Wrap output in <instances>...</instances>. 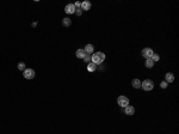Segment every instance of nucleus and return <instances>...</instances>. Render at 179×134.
<instances>
[{"instance_id": "15", "label": "nucleus", "mask_w": 179, "mask_h": 134, "mask_svg": "<svg viewBox=\"0 0 179 134\" xmlns=\"http://www.w3.org/2000/svg\"><path fill=\"white\" fill-rule=\"evenodd\" d=\"M146 67H147V68H153L154 67V62L151 59H146Z\"/></svg>"}, {"instance_id": "6", "label": "nucleus", "mask_w": 179, "mask_h": 134, "mask_svg": "<svg viewBox=\"0 0 179 134\" xmlns=\"http://www.w3.org/2000/svg\"><path fill=\"white\" fill-rule=\"evenodd\" d=\"M153 54L154 53H153V50H152L151 48H143V50H142V56L143 57H146V59H151Z\"/></svg>"}, {"instance_id": "1", "label": "nucleus", "mask_w": 179, "mask_h": 134, "mask_svg": "<svg viewBox=\"0 0 179 134\" xmlns=\"http://www.w3.org/2000/svg\"><path fill=\"white\" fill-rule=\"evenodd\" d=\"M105 60V54L102 53V51H97V53H93V55L91 56V62L96 63V65H99L103 61Z\"/></svg>"}, {"instance_id": "14", "label": "nucleus", "mask_w": 179, "mask_h": 134, "mask_svg": "<svg viewBox=\"0 0 179 134\" xmlns=\"http://www.w3.org/2000/svg\"><path fill=\"white\" fill-rule=\"evenodd\" d=\"M70 24H72V20H70V18H63V19H62V25L63 26H70Z\"/></svg>"}, {"instance_id": "8", "label": "nucleus", "mask_w": 179, "mask_h": 134, "mask_svg": "<svg viewBox=\"0 0 179 134\" xmlns=\"http://www.w3.org/2000/svg\"><path fill=\"white\" fill-rule=\"evenodd\" d=\"M124 113H126V115L132 116V115H134V113H135V108L132 106H127L126 108H124Z\"/></svg>"}, {"instance_id": "2", "label": "nucleus", "mask_w": 179, "mask_h": 134, "mask_svg": "<svg viewBox=\"0 0 179 134\" xmlns=\"http://www.w3.org/2000/svg\"><path fill=\"white\" fill-rule=\"evenodd\" d=\"M141 88H142L145 91H151V90H153V88H154L153 80H151V79L143 80V83H141Z\"/></svg>"}, {"instance_id": "5", "label": "nucleus", "mask_w": 179, "mask_h": 134, "mask_svg": "<svg viewBox=\"0 0 179 134\" xmlns=\"http://www.w3.org/2000/svg\"><path fill=\"white\" fill-rule=\"evenodd\" d=\"M75 6H74V4H68V5H66V7H64V12L67 14H73L75 13Z\"/></svg>"}, {"instance_id": "13", "label": "nucleus", "mask_w": 179, "mask_h": 134, "mask_svg": "<svg viewBox=\"0 0 179 134\" xmlns=\"http://www.w3.org/2000/svg\"><path fill=\"white\" fill-rule=\"evenodd\" d=\"M96 69H97V65L93 62H90L88 65H87V71L88 72H94Z\"/></svg>"}, {"instance_id": "7", "label": "nucleus", "mask_w": 179, "mask_h": 134, "mask_svg": "<svg viewBox=\"0 0 179 134\" xmlns=\"http://www.w3.org/2000/svg\"><path fill=\"white\" fill-rule=\"evenodd\" d=\"M91 6H92L91 1H88V0H85V1H82V3H81V7H80V9L82 10V11H88V10L91 9Z\"/></svg>"}, {"instance_id": "17", "label": "nucleus", "mask_w": 179, "mask_h": 134, "mask_svg": "<svg viewBox=\"0 0 179 134\" xmlns=\"http://www.w3.org/2000/svg\"><path fill=\"white\" fill-rule=\"evenodd\" d=\"M17 67H18V69H19V71H25V67H26V66H25V63H24V62H19Z\"/></svg>"}, {"instance_id": "9", "label": "nucleus", "mask_w": 179, "mask_h": 134, "mask_svg": "<svg viewBox=\"0 0 179 134\" xmlns=\"http://www.w3.org/2000/svg\"><path fill=\"white\" fill-rule=\"evenodd\" d=\"M84 50H85V53L86 54H93L94 53V47L92 46V44H86V47L84 48Z\"/></svg>"}, {"instance_id": "3", "label": "nucleus", "mask_w": 179, "mask_h": 134, "mask_svg": "<svg viewBox=\"0 0 179 134\" xmlns=\"http://www.w3.org/2000/svg\"><path fill=\"white\" fill-rule=\"evenodd\" d=\"M118 106L122 107V108H126L127 106H129V98L126 97V96H120L117 100Z\"/></svg>"}, {"instance_id": "10", "label": "nucleus", "mask_w": 179, "mask_h": 134, "mask_svg": "<svg viewBox=\"0 0 179 134\" xmlns=\"http://www.w3.org/2000/svg\"><path fill=\"white\" fill-rule=\"evenodd\" d=\"M165 78H166V83H172L174 80V75H173V73H171V72L166 73Z\"/></svg>"}, {"instance_id": "11", "label": "nucleus", "mask_w": 179, "mask_h": 134, "mask_svg": "<svg viewBox=\"0 0 179 134\" xmlns=\"http://www.w3.org/2000/svg\"><path fill=\"white\" fill-rule=\"evenodd\" d=\"M75 55H76V57H79V59H84L85 55H86V53H85L84 49H78L76 53H75Z\"/></svg>"}, {"instance_id": "18", "label": "nucleus", "mask_w": 179, "mask_h": 134, "mask_svg": "<svg viewBox=\"0 0 179 134\" xmlns=\"http://www.w3.org/2000/svg\"><path fill=\"white\" fill-rule=\"evenodd\" d=\"M82 60H84V61H85V62L90 63V62H91V55L86 54V55H85V57H84V59H82Z\"/></svg>"}, {"instance_id": "20", "label": "nucleus", "mask_w": 179, "mask_h": 134, "mask_svg": "<svg viewBox=\"0 0 179 134\" xmlns=\"http://www.w3.org/2000/svg\"><path fill=\"white\" fill-rule=\"evenodd\" d=\"M75 13L78 14V16H81V13H82V10H81V9H76L75 10Z\"/></svg>"}, {"instance_id": "12", "label": "nucleus", "mask_w": 179, "mask_h": 134, "mask_svg": "<svg viewBox=\"0 0 179 134\" xmlns=\"http://www.w3.org/2000/svg\"><path fill=\"white\" fill-rule=\"evenodd\" d=\"M141 83H142V81H141L140 79H133L132 85L134 86L135 89H140L141 88Z\"/></svg>"}, {"instance_id": "4", "label": "nucleus", "mask_w": 179, "mask_h": 134, "mask_svg": "<svg viewBox=\"0 0 179 134\" xmlns=\"http://www.w3.org/2000/svg\"><path fill=\"white\" fill-rule=\"evenodd\" d=\"M23 75L25 79H34L35 78V71L31 68H25V71H23Z\"/></svg>"}, {"instance_id": "19", "label": "nucleus", "mask_w": 179, "mask_h": 134, "mask_svg": "<svg viewBox=\"0 0 179 134\" xmlns=\"http://www.w3.org/2000/svg\"><path fill=\"white\" fill-rule=\"evenodd\" d=\"M160 86H161V89H166L167 88V83H166V81H161V83H160Z\"/></svg>"}, {"instance_id": "16", "label": "nucleus", "mask_w": 179, "mask_h": 134, "mask_svg": "<svg viewBox=\"0 0 179 134\" xmlns=\"http://www.w3.org/2000/svg\"><path fill=\"white\" fill-rule=\"evenodd\" d=\"M151 60L153 61V62H157V61L160 60V56L158 54H153V55H152V57H151Z\"/></svg>"}, {"instance_id": "21", "label": "nucleus", "mask_w": 179, "mask_h": 134, "mask_svg": "<svg viewBox=\"0 0 179 134\" xmlns=\"http://www.w3.org/2000/svg\"><path fill=\"white\" fill-rule=\"evenodd\" d=\"M74 6H75V9H80V7H81V3H79V1H76V3L74 4Z\"/></svg>"}]
</instances>
